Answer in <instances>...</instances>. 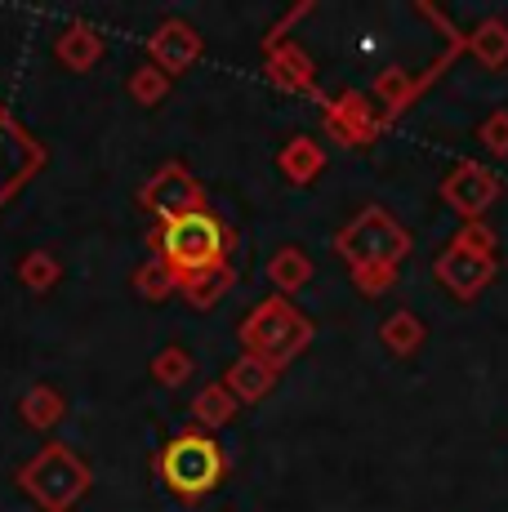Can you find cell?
<instances>
[{"label": "cell", "mask_w": 508, "mask_h": 512, "mask_svg": "<svg viewBox=\"0 0 508 512\" xmlns=\"http://www.w3.org/2000/svg\"><path fill=\"white\" fill-rule=\"evenodd\" d=\"M268 72L281 90L290 94H317V72H312L308 54L299 45H272L268 49Z\"/></svg>", "instance_id": "30bf717a"}, {"label": "cell", "mask_w": 508, "mask_h": 512, "mask_svg": "<svg viewBox=\"0 0 508 512\" xmlns=\"http://www.w3.org/2000/svg\"><path fill=\"white\" fill-rule=\"evenodd\" d=\"M268 277L272 285H277L281 294H295V290H304V285L312 281V259L299 245H281L277 254H272V263H268Z\"/></svg>", "instance_id": "5bb4252c"}, {"label": "cell", "mask_w": 508, "mask_h": 512, "mask_svg": "<svg viewBox=\"0 0 508 512\" xmlns=\"http://www.w3.org/2000/svg\"><path fill=\"white\" fill-rule=\"evenodd\" d=\"M495 268H500V259H495V232L486 228V223H464V228L446 241V250L437 254L433 277L442 281L459 303H473L477 294L491 285Z\"/></svg>", "instance_id": "7a4b0ae2"}, {"label": "cell", "mask_w": 508, "mask_h": 512, "mask_svg": "<svg viewBox=\"0 0 508 512\" xmlns=\"http://www.w3.org/2000/svg\"><path fill=\"white\" fill-rule=\"evenodd\" d=\"M477 139L491 156H508V107H495L482 125H477Z\"/></svg>", "instance_id": "ac0fdd59"}, {"label": "cell", "mask_w": 508, "mask_h": 512, "mask_svg": "<svg viewBox=\"0 0 508 512\" xmlns=\"http://www.w3.org/2000/svg\"><path fill=\"white\" fill-rule=\"evenodd\" d=\"M321 165H326V152H321V143L290 139L286 147H281V174H286L290 183H312L321 174Z\"/></svg>", "instance_id": "9a60e30c"}, {"label": "cell", "mask_w": 508, "mask_h": 512, "mask_svg": "<svg viewBox=\"0 0 508 512\" xmlns=\"http://www.w3.org/2000/svg\"><path fill=\"white\" fill-rule=\"evenodd\" d=\"M228 281H232V272L228 268H219V272H205V277H192V281H183V294H188L197 308H210L214 299H219L223 290H228Z\"/></svg>", "instance_id": "e0dca14e"}, {"label": "cell", "mask_w": 508, "mask_h": 512, "mask_svg": "<svg viewBox=\"0 0 508 512\" xmlns=\"http://www.w3.org/2000/svg\"><path fill=\"white\" fill-rule=\"evenodd\" d=\"M241 339H246V348L254 357H263L268 366L281 370L286 361H295L312 343V321L299 308H290L286 299H268L246 317Z\"/></svg>", "instance_id": "5b68a950"}, {"label": "cell", "mask_w": 508, "mask_h": 512, "mask_svg": "<svg viewBox=\"0 0 508 512\" xmlns=\"http://www.w3.org/2000/svg\"><path fill=\"white\" fill-rule=\"evenodd\" d=\"M468 54H473L486 72H500V67L508 63V27H504V18H486V23H477V32L468 36Z\"/></svg>", "instance_id": "4fadbf2b"}, {"label": "cell", "mask_w": 508, "mask_h": 512, "mask_svg": "<svg viewBox=\"0 0 508 512\" xmlns=\"http://www.w3.org/2000/svg\"><path fill=\"white\" fill-rule=\"evenodd\" d=\"M335 250L344 254L353 272H366V268L397 272L402 268V259L410 254V232L388 210L370 205V210H361L357 219L335 236Z\"/></svg>", "instance_id": "3957f363"}, {"label": "cell", "mask_w": 508, "mask_h": 512, "mask_svg": "<svg viewBox=\"0 0 508 512\" xmlns=\"http://www.w3.org/2000/svg\"><path fill=\"white\" fill-rule=\"evenodd\" d=\"M326 130L344 147H366L379 134V116L370 112V103L361 94H344L335 103H326Z\"/></svg>", "instance_id": "9c48e42d"}, {"label": "cell", "mask_w": 508, "mask_h": 512, "mask_svg": "<svg viewBox=\"0 0 508 512\" xmlns=\"http://www.w3.org/2000/svg\"><path fill=\"white\" fill-rule=\"evenodd\" d=\"M143 201L156 210V219L170 223V219H179V214L201 210V187H197V179H192L188 170H183V165H165V170L148 183Z\"/></svg>", "instance_id": "ba28073f"}, {"label": "cell", "mask_w": 508, "mask_h": 512, "mask_svg": "<svg viewBox=\"0 0 508 512\" xmlns=\"http://www.w3.org/2000/svg\"><path fill=\"white\" fill-rule=\"evenodd\" d=\"M353 281H357V290L361 294H384V290H393V281H397V272H388V268H366V272H353Z\"/></svg>", "instance_id": "ffe728a7"}, {"label": "cell", "mask_w": 508, "mask_h": 512, "mask_svg": "<svg viewBox=\"0 0 508 512\" xmlns=\"http://www.w3.org/2000/svg\"><path fill=\"white\" fill-rule=\"evenodd\" d=\"M188 370H192V357H188V352H179V348H170V352H165L161 374H165V379H170V383H179Z\"/></svg>", "instance_id": "44dd1931"}, {"label": "cell", "mask_w": 508, "mask_h": 512, "mask_svg": "<svg viewBox=\"0 0 508 512\" xmlns=\"http://www.w3.org/2000/svg\"><path fill=\"white\" fill-rule=\"evenodd\" d=\"M232 410H237V397H232L228 388H210L201 397V406H197V415L205 419V423H223L232 415Z\"/></svg>", "instance_id": "d6986e66"}, {"label": "cell", "mask_w": 508, "mask_h": 512, "mask_svg": "<svg viewBox=\"0 0 508 512\" xmlns=\"http://www.w3.org/2000/svg\"><path fill=\"white\" fill-rule=\"evenodd\" d=\"M272 383H277V366H268L263 357H254V352H246V357L237 361V366L228 370V392L237 401H259L272 392Z\"/></svg>", "instance_id": "8fae6325"}, {"label": "cell", "mask_w": 508, "mask_h": 512, "mask_svg": "<svg viewBox=\"0 0 508 512\" xmlns=\"http://www.w3.org/2000/svg\"><path fill=\"white\" fill-rule=\"evenodd\" d=\"M152 245H156V263L170 272L174 285H183L192 277H205V272L228 268L232 236L219 223V214H210L201 205V210L161 223V228L152 232Z\"/></svg>", "instance_id": "6da1fadb"}, {"label": "cell", "mask_w": 508, "mask_h": 512, "mask_svg": "<svg viewBox=\"0 0 508 512\" xmlns=\"http://www.w3.org/2000/svg\"><path fill=\"white\" fill-rule=\"evenodd\" d=\"M424 339H428V330H424V321L415 317V312H393V317L379 326V343H384L393 357H415L419 348H424Z\"/></svg>", "instance_id": "7c38bea8"}, {"label": "cell", "mask_w": 508, "mask_h": 512, "mask_svg": "<svg viewBox=\"0 0 508 512\" xmlns=\"http://www.w3.org/2000/svg\"><path fill=\"white\" fill-rule=\"evenodd\" d=\"M442 201L451 205L464 223H482V214L500 201V174L491 165L455 161L451 174L442 179Z\"/></svg>", "instance_id": "8992f818"}, {"label": "cell", "mask_w": 508, "mask_h": 512, "mask_svg": "<svg viewBox=\"0 0 508 512\" xmlns=\"http://www.w3.org/2000/svg\"><path fill=\"white\" fill-rule=\"evenodd\" d=\"M161 481L179 499H201L223 481V450L210 432H179L161 450Z\"/></svg>", "instance_id": "277c9868"}, {"label": "cell", "mask_w": 508, "mask_h": 512, "mask_svg": "<svg viewBox=\"0 0 508 512\" xmlns=\"http://www.w3.org/2000/svg\"><path fill=\"white\" fill-rule=\"evenodd\" d=\"M41 170V143L0 107V205Z\"/></svg>", "instance_id": "52a82bcc"}, {"label": "cell", "mask_w": 508, "mask_h": 512, "mask_svg": "<svg viewBox=\"0 0 508 512\" xmlns=\"http://www.w3.org/2000/svg\"><path fill=\"white\" fill-rule=\"evenodd\" d=\"M424 85H428V76H419V81H415V76L402 72V67H388V72L375 81V98L384 103V116H397L410 98L424 90Z\"/></svg>", "instance_id": "2e32d148"}]
</instances>
